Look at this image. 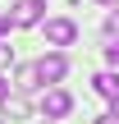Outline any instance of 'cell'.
<instances>
[{
	"label": "cell",
	"mask_w": 119,
	"mask_h": 124,
	"mask_svg": "<svg viewBox=\"0 0 119 124\" xmlns=\"http://www.w3.org/2000/svg\"><path fill=\"white\" fill-rule=\"evenodd\" d=\"M41 14H46V0H18L9 18H14V28H37Z\"/></svg>",
	"instance_id": "cell-4"
},
{
	"label": "cell",
	"mask_w": 119,
	"mask_h": 124,
	"mask_svg": "<svg viewBox=\"0 0 119 124\" xmlns=\"http://www.w3.org/2000/svg\"><path fill=\"white\" fill-rule=\"evenodd\" d=\"M14 64V51H9V41H0V69H9Z\"/></svg>",
	"instance_id": "cell-9"
},
{
	"label": "cell",
	"mask_w": 119,
	"mask_h": 124,
	"mask_svg": "<svg viewBox=\"0 0 119 124\" xmlns=\"http://www.w3.org/2000/svg\"><path fill=\"white\" fill-rule=\"evenodd\" d=\"M18 92H32V87H41V78H37V64H23L18 69V83H14Z\"/></svg>",
	"instance_id": "cell-5"
},
{
	"label": "cell",
	"mask_w": 119,
	"mask_h": 124,
	"mask_svg": "<svg viewBox=\"0 0 119 124\" xmlns=\"http://www.w3.org/2000/svg\"><path fill=\"white\" fill-rule=\"evenodd\" d=\"M69 110H73V97H69L64 87H50V92L41 97V115H46V120H64Z\"/></svg>",
	"instance_id": "cell-1"
},
{
	"label": "cell",
	"mask_w": 119,
	"mask_h": 124,
	"mask_svg": "<svg viewBox=\"0 0 119 124\" xmlns=\"http://www.w3.org/2000/svg\"><path fill=\"white\" fill-rule=\"evenodd\" d=\"M73 37H78L73 18H46V41L50 46H73Z\"/></svg>",
	"instance_id": "cell-2"
},
{
	"label": "cell",
	"mask_w": 119,
	"mask_h": 124,
	"mask_svg": "<svg viewBox=\"0 0 119 124\" xmlns=\"http://www.w3.org/2000/svg\"><path fill=\"white\" fill-rule=\"evenodd\" d=\"M9 23H14V18H9V14H0V37L9 32Z\"/></svg>",
	"instance_id": "cell-11"
},
{
	"label": "cell",
	"mask_w": 119,
	"mask_h": 124,
	"mask_svg": "<svg viewBox=\"0 0 119 124\" xmlns=\"http://www.w3.org/2000/svg\"><path fill=\"white\" fill-rule=\"evenodd\" d=\"M96 124H119V115H115V110H110V115H101V120H96Z\"/></svg>",
	"instance_id": "cell-12"
},
{
	"label": "cell",
	"mask_w": 119,
	"mask_h": 124,
	"mask_svg": "<svg viewBox=\"0 0 119 124\" xmlns=\"http://www.w3.org/2000/svg\"><path fill=\"white\" fill-rule=\"evenodd\" d=\"M64 74H69V60H64L60 51H50V55L37 60V78H41V83H60Z\"/></svg>",
	"instance_id": "cell-3"
},
{
	"label": "cell",
	"mask_w": 119,
	"mask_h": 124,
	"mask_svg": "<svg viewBox=\"0 0 119 124\" xmlns=\"http://www.w3.org/2000/svg\"><path fill=\"white\" fill-rule=\"evenodd\" d=\"M96 92L101 97H115L119 92V74H96Z\"/></svg>",
	"instance_id": "cell-7"
},
{
	"label": "cell",
	"mask_w": 119,
	"mask_h": 124,
	"mask_svg": "<svg viewBox=\"0 0 119 124\" xmlns=\"http://www.w3.org/2000/svg\"><path fill=\"white\" fill-rule=\"evenodd\" d=\"M46 124H55V120H46Z\"/></svg>",
	"instance_id": "cell-15"
},
{
	"label": "cell",
	"mask_w": 119,
	"mask_h": 124,
	"mask_svg": "<svg viewBox=\"0 0 119 124\" xmlns=\"http://www.w3.org/2000/svg\"><path fill=\"white\" fill-rule=\"evenodd\" d=\"M96 5H119V0H96Z\"/></svg>",
	"instance_id": "cell-14"
},
{
	"label": "cell",
	"mask_w": 119,
	"mask_h": 124,
	"mask_svg": "<svg viewBox=\"0 0 119 124\" xmlns=\"http://www.w3.org/2000/svg\"><path fill=\"white\" fill-rule=\"evenodd\" d=\"M110 110H115V115H119V92H115V97H110Z\"/></svg>",
	"instance_id": "cell-13"
},
{
	"label": "cell",
	"mask_w": 119,
	"mask_h": 124,
	"mask_svg": "<svg viewBox=\"0 0 119 124\" xmlns=\"http://www.w3.org/2000/svg\"><path fill=\"white\" fill-rule=\"evenodd\" d=\"M9 87H14V83H9V78H5V74H0V101H5V97H9Z\"/></svg>",
	"instance_id": "cell-10"
},
{
	"label": "cell",
	"mask_w": 119,
	"mask_h": 124,
	"mask_svg": "<svg viewBox=\"0 0 119 124\" xmlns=\"http://www.w3.org/2000/svg\"><path fill=\"white\" fill-rule=\"evenodd\" d=\"M0 124H9V120H0Z\"/></svg>",
	"instance_id": "cell-16"
},
{
	"label": "cell",
	"mask_w": 119,
	"mask_h": 124,
	"mask_svg": "<svg viewBox=\"0 0 119 124\" xmlns=\"http://www.w3.org/2000/svg\"><path fill=\"white\" fill-rule=\"evenodd\" d=\"M0 106H5V115H9V124H14V120H23V115H28V101H23V97H5Z\"/></svg>",
	"instance_id": "cell-6"
},
{
	"label": "cell",
	"mask_w": 119,
	"mask_h": 124,
	"mask_svg": "<svg viewBox=\"0 0 119 124\" xmlns=\"http://www.w3.org/2000/svg\"><path fill=\"white\" fill-rule=\"evenodd\" d=\"M105 41H119V9L105 18Z\"/></svg>",
	"instance_id": "cell-8"
}]
</instances>
